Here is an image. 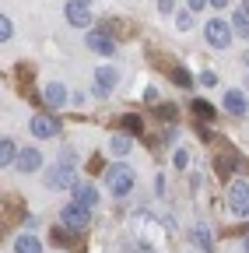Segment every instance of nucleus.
<instances>
[{
    "label": "nucleus",
    "instance_id": "1",
    "mask_svg": "<svg viewBox=\"0 0 249 253\" xmlns=\"http://www.w3.org/2000/svg\"><path fill=\"white\" fill-rule=\"evenodd\" d=\"M106 186L112 190V194L116 197H123V194H130V190H134V169L130 166H109L106 169Z\"/></svg>",
    "mask_w": 249,
    "mask_h": 253
},
{
    "label": "nucleus",
    "instance_id": "2",
    "mask_svg": "<svg viewBox=\"0 0 249 253\" xmlns=\"http://www.w3.org/2000/svg\"><path fill=\"white\" fill-rule=\"evenodd\" d=\"M204 39H207L214 49L232 46V25H228L225 18H211V21H207V28H204Z\"/></svg>",
    "mask_w": 249,
    "mask_h": 253
},
{
    "label": "nucleus",
    "instance_id": "3",
    "mask_svg": "<svg viewBox=\"0 0 249 253\" xmlns=\"http://www.w3.org/2000/svg\"><path fill=\"white\" fill-rule=\"evenodd\" d=\"M228 208H232L235 218H249V186L242 179L228 183Z\"/></svg>",
    "mask_w": 249,
    "mask_h": 253
},
{
    "label": "nucleus",
    "instance_id": "4",
    "mask_svg": "<svg viewBox=\"0 0 249 253\" xmlns=\"http://www.w3.org/2000/svg\"><path fill=\"white\" fill-rule=\"evenodd\" d=\"M60 218H64L67 229H77V232H81V229H88V221H91V208L74 201V204H67L64 211H60Z\"/></svg>",
    "mask_w": 249,
    "mask_h": 253
},
{
    "label": "nucleus",
    "instance_id": "5",
    "mask_svg": "<svg viewBox=\"0 0 249 253\" xmlns=\"http://www.w3.org/2000/svg\"><path fill=\"white\" fill-rule=\"evenodd\" d=\"M46 186H49V190H64V186H74V166L60 162L56 169H49V172H46Z\"/></svg>",
    "mask_w": 249,
    "mask_h": 253
},
{
    "label": "nucleus",
    "instance_id": "6",
    "mask_svg": "<svg viewBox=\"0 0 249 253\" xmlns=\"http://www.w3.org/2000/svg\"><path fill=\"white\" fill-rule=\"evenodd\" d=\"M88 49L91 53H99V56H116V42H112V36H106V32H88Z\"/></svg>",
    "mask_w": 249,
    "mask_h": 253
},
{
    "label": "nucleus",
    "instance_id": "7",
    "mask_svg": "<svg viewBox=\"0 0 249 253\" xmlns=\"http://www.w3.org/2000/svg\"><path fill=\"white\" fill-rule=\"evenodd\" d=\"M64 14H67V21L77 25V28H88V25H91V11H88V4H81V0H67Z\"/></svg>",
    "mask_w": 249,
    "mask_h": 253
},
{
    "label": "nucleus",
    "instance_id": "8",
    "mask_svg": "<svg viewBox=\"0 0 249 253\" xmlns=\"http://www.w3.org/2000/svg\"><path fill=\"white\" fill-rule=\"evenodd\" d=\"M116 81H119V74L112 71V67H99L95 71V95L102 99V95H109L112 88H116Z\"/></svg>",
    "mask_w": 249,
    "mask_h": 253
},
{
    "label": "nucleus",
    "instance_id": "9",
    "mask_svg": "<svg viewBox=\"0 0 249 253\" xmlns=\"http://www.w3.org/2000/svg\"><path fill=\"white\" fill-rule=\"evenodd\" d=\"M56 130H60V123H56L53 116H46V113H36V116H32V134H36V137H53Z\"/></svg>",
    "mask_w": 249,
    "mask_h": 253
},
{
    "label": "nucleus",
    "instance_id": "10",
    "mask_svg": "<svg viewBox=\"0 0 249 253\" xmlns=\"http://www.w3.org/2000/svg\"><path fill=\"white\" fill-rule=\"evenodd\" d=\"M42 99H46V106H49V109H60V106H67V88L53 81V84H46Z\"/></svg>",
    "mask_w": 249,
    "mask_h": 253
},
{
    "label": "nucleus",
    "instance_id": "11",
    "mask_svg": "<svg viewBox=\"0 0 249 253\" xmlns=\"http://www.w3.org/2000/svg\"><path fill=\"white\" fill-rule=\"evenodd\" d=\"M71 190H74V201H77V204H88L91 211H95V204H99V194H95V186H88V183H74Z\"/></svg>",
    "mask_w": 249,
    "mask_h": 253
},
{
    "label": "nucleus",
    "instance_id": "12",
    "mask_svg": "<svg viewBox=\"0 0 249 253\" xmlns=\"http://www.w3.org/2000/svg\"><path fill=\"white\" fill-rule=\"evenodd\" d=\"M225 109H228L232 116H246V109H249V106H246V95L235 91V88H228V91H225Z\"/></svg>",
    "mask_w": 249,
    "mask_h": 253
},
{
    "label": "nucleus",
    "instance_id": "13",
    "mask_svg": "<svg viewBox=\"0 0 249 253\" xmlns=\"http://www.w3.org/2000/svg\"><path fill=\"white\" fill-rule=\"evenodd\" d=\"M39 166H42V155H39V151L28 148V151H21V155H18V169H21V172H36Z\"/></svg>",
    "mask_w": 249,
    "mask_h": 253
},
{
    "label": "nucleus",
    "instance_id": "14",
    "mask_svg": "<svg viewBox=\"0 0 249 253\" xmlns=\"http://www.w3.org/2000/svg\"><path fill=\"white\" fill-rule=\"evenodd\" d=\"M232 32H235V36H242V39H249V11H246V7L235 11V18H232Z\"/></svg>",
    "mask_w": 249,
    "mask_h": 253
},
{
    "label": "nucleus",
    "instance_id": "15",
    "mask_svg": "<svg viewBox=\"0 0 249 253\" xmlns=\"http://www.w3.org/2000/svg\"><path fill=\"white\" fill-rule=\"evenodd\" d=\"M18 148H14V141L11 137H4V141H0V166H11V162H18Z\"/></svg>",
    "mask_w": 249,
    "mask_h": 253
},
{
    "label": "nucleus",
    "instance_id": "16",
    "mask_svg": "<svg viewBox=\"0 0 249 253\" xmlns=\"http://www.w3.org/2000/svg\"><path fill=\"white\" fill-rule=\"evenodd\" d=\"M14 253H42V243H39L36 236H18Z\"/></svg>",
    "mask_w": 249,
    "mask_h": 253
},
{
    "label": "nucleus",
    "instance_id": "17",
    "mask_svg": "<svg viewBox=\"0 0 249 253\" xmlns=\"http://www.w3.org/2000/svg\"><path fill=\"white\" fill-rule=\"evenodd\" d=\"M130 148H134V144H130V134H116V137H112V151H116V155H130Z\"/></svg>",
    "mask_w": 249,
    "mask_h": 253
},
{
    "label": "nucleus",
    "instance_id": "18",
    "mask_svg": "<svg viewBox=\"0 0 249 253\" xmlns=\"http://www.w3.org/2000/svg\"><path fill=\"white\" fill-rule=\"evenodd\" d=\"M193 243H197L200 250H211V232H207L204 225H197V229H193Z\"/></svg>",
    "mask_w": 249,
    "mask_h": 253
},
{
    "label": "nucleus",
    "instance_id": "19",
    "mask_svg": "<svg viewBox=\"0 0 249 253\" xmlns=\"http://www.w3.org/2000/svg\"><path fill=\"white\" fill-rule=\"evenodd\" d=\"M141 126H144L141 116H134V113H130V116H123V130H127V134H141Z\"/></svg>",
    "mask_w": 249,
    "mask_h": 253
},
{
    "label": "nucleus",
    "instance_id": "20",
    "mask_svg": "<svg viewBox=\"0 0 249 253\" xmlns=\"http://www.w3.org/2000/svg\"><path fill=\"white\" fill-rule=\"evenodd\" d=\"M172 81H176L179 88H190V84H193V78H190V74H186L182 67H172Z\"/></svg>",
    "mask_w": 249,
    "mask_h": 253
},
{
    "label": "nucleus",
    "instance_id": "21",
    "mask_svg": "<svg viewBox=\"0 0 249 253\" xmlns=\"http://www.w3.org/2000/svg\"><path fill=\"white\" fill-rule=\"evenodd\" d=\"M176 25H179V28L186 32V28L193 25V11H190V7H186V11H179V14H176Z\"/></svg>",
    "mask_w": 249,
    "mask_h": 253
},
{
    "label": "nucleus",
    "instance_id": "22",
    "mask_svg": "<svg viewBox=\"0 0 249 253\" xmlns=\"http://www.w3.org/2000/svg\"><path fill=\"white\" fill-rule=\"evenodd\" d=\"M193 113H197L200 120H214V109H211L207 102H193Z\"/></svg>",
    "mask_w": 249,
    "mask_h": 253
},
{
    "label": "nucleus",
    "instance_id": "23",
    "mask_svg": "<svg viewBox=\"0 0 249 253\" xmlns=\"http://www.w3.org/2000/svg\"><path fill=\"white\" fill-rule=\"evenodd\" d=\"M14 36V28H11V18H0V42H7Z\"/></svg>",
    "mask_w": 249,
    "mask_h": 253
},
{
    "label": "nucleus",
    "instance_id": "24",
    "mask_svg": "<svg viewBox=\"0 0 249 253\" xmlns=\"http://www.w3.org/2000/svg\"><path fill=\"white\" fill-rule=\"evenodd\" d=\"M197 81H200L204 88H214V84H217V74H214V71H204V74H200Z\"/></svg>",
    "mask_w": 249,
    "mask_h": 253
},
{
    "label": "nucleus",
    "instance_id": "25",
    "mask_svg": "<svg viewBox=\"0 0 249 253\" xmlns=\"http://www.w3.org/2000/svg\"><path fill=\"white\" fill-rule=\"evenodd\" d=\"M172 166H176V169H186V151H182V148L172 155Z\"/></svg>",
    "mask_w": 249,
    "mask_h": 253
},
{
    "label": "nucleus",
    "instance_id": "26",
    "mask_svg": "<svg viewBox=\"0 0 249 253\" xmlns=\"http://www.w3.org/2000/svg\"><path fill=\"white\" fill-rule=\"evenodd\" d=\"M172 7H176V0H158V11L162 14H172Z\"/></svg>",
    "mask_w": 249,
    "mask_h": 253
},
{
    "label": "nucleus",
    "instance_id": "27",
    "mask_svg": "<svg viewBox=\"0 0 249 253\" xmlns=\"http://www.w3.org/2000/svg\"><path fill=\"white\" fill-rule=\"evenodd\" d=\"M204 4H207V0H186V7H190V11H200Z\"/></svg>",
    "mask_w": 249,
    "mask_h": 253
},
{
    "label": "nucleus",
    "instance_id": "28",
    "mask_svg": "<svg viewBox=\"0 0 249 253\" xmlns=\"http://www.w3.org/2000/svg\"><path fill=\"white\" fill-rule=\"evenodd\" d=\"M211 7H228V0H211Z\"/></svg>",
    "mask_w": 249,
    "mask_h": 253
},
{
    "label": "nucleus",
    "instance_id": "29",
    "mask_svg": "<svg viewBox=\"0 0 249 253\" xmlns=\"http://www.w3.org/2000/svg\"><path fill=\"white\" fill-rule=\"evenodd\" d=\"M242 7H246V11H249V0H242Z\"/></svg>",
    "mask_w": 249,
    "mask_h": 253
},
{
    "label": "nucleus",
    "instance_id": "30",
    "mask_svg": "<svg viewBox=\"0 0 249 253\" xmlns=\"http://www.w3.org/2000/svg\"><path fill=\"white\" fill-rule=\"evenodd\" d=\"M246 253H249V236H246Z\"/></svg>",
    "mask_w": 249,
    "mask_h": 253
},
{
    "label": "nucleus",
    "instance_id": "31",
    "mask_svg": "<svg viewBox=\"0 0 249 253\" xmlns=\"http://www.w3.org/2000/svg\"><path fill=\"white\" fill-rule=\"evenodd\" d=\"M81 4H88V7H91V0H81Z\"/></svg>",
    "mask_w": 249,
    "mask_h": 253
},
{
    "label": "nucleus",
    "instance_id": "32",
    "mask_svg": "<svg viewBox=\"0 0 249 253\" xmlns=\"http://www.w3.org/2000/svg\"><path fill=\"white\" fill-rule=\"evenodd\" d=\"M246 88H249V74H246Z\"/></svg>",
    "mask_w": 249,
    "mask_h": 253
},
{
    "label": "nucleus",
    "instance_id": "33",
    "mask_svg": "<svg viewBox=\"0 0 249 253\" xmlns=\"http://www.w3.org/2000/svg\"><path fill=\"white\" fill-rule=\"evenodd\" d=\"M246 63H249V53H246Z\"/></svg>",
    "mask_w": 249,
    "mask_h": 253
}]
</instances>
